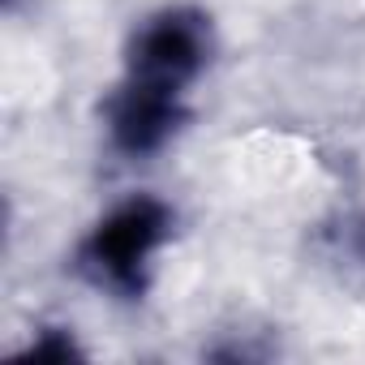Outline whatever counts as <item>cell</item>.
Masks as SVG:
<instances>
[{
	"mask_svg": "<svg viewBox=\"0 0 365 365\" xmlns=\"http://www.w3.org/2000/svg\"><path fill=\"white\" fill-rule=\"evenodd\" d=\"M168 228H172V211L159 198H129L125 207H116L108 220L95 224V232L82 245V267L91 271L95 284L133 297L142 292L150 258L168 241Z\"/></svg>",
	"mask_w": 365,
	"mask_h": 365,
	"instance_id": "1",
	"label": "cell"
},
{
	"mask_svg": "<svg viewBox=\"0 0 365 365\" xmlns=\"http://www.w3.org/2000/svg\"><path fill=\"white\" fill-rule=\"evenodd\" d=\"M211 61V26L194 9H159L133 31L129 73L150 86L185 91Z\"/></svg>",
	"mask_w": 365,
	"mask_h": 365,
	"instance_id": "2",
	"label": "cell"
},
{
	"mask_svg": "<svg viewBox=\"0 0 365 365\" xmlns=\"http://www.w3.org/2000/svg\"><path fill=\"white\" fill-rule=\"evenodd\" d=\"M185 91H168V86H150L138 78H125L120 95L112 99V138L120 150L129 155H150L159 150L185 120Z\"/></svg>",
	"mask_w": 365,
	"mask_h": 365,
	"instance_id": "3",
	"label": "cell"
}]
</instances>
